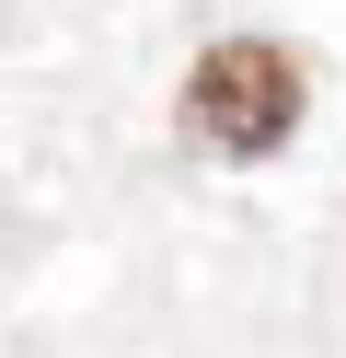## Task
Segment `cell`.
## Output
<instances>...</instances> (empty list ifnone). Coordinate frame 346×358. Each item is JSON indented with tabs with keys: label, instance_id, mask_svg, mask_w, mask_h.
<instances>
[{
	"label": "cell",
	"instance_id": "1",
	"mask_svg": "<svg viewBox=\"0 0 346 358\" xmlns=\"http://www.w3.org/2000/svg\"><path fill=\"white\" fill-rule=\"evenodd\" d=\"M300 104H312V81L277 35H219L185 70V139L219 150V162H266V150H289Z\"/></svg>",
	"mask_w": 346,
	"mask_h": 358
}]
</instances>
